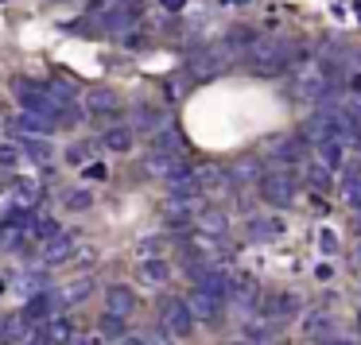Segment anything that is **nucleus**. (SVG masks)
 Listing matches in <instances>:
<instances>
[{"label":"nucleus","instance_id":"1","mask_svg":"<svg viewBox=\"0 0 361 345\" xmlns=\"http://www.w3.org/2000/svg\"><path fill=\"white\" fill-rule=\"evenodd\" d=\"M299 55H303V51H299V43H291V39H252L249 47H245L249 66L257 74H264V78H272V74L295 66Z\"/></svg>","mask_w":361,"mask_h":345},{"label":"nucleus","instance_id":"2","mask_svg":"<svg viewBox=\"0 0 361 345\" xmlns=\"http://www.w3.org/2000/svg\"><path fill=\"white\" fill-rule=\"evenodd\" d=\"M291 94H295L299 101L319 105L322 97L334 94V70H326V66H303L299 74H291Z\"/></svg>","mask_w":361,"mask_h":345},{"label":"nucleus","instance_id":"3","mask_svg":"<svg viewBox=\"0 0 361 345\" xmlns=\"http://www.w3.org/2000/svg\"><path fill=\"white\" fill-rule=\"evenodd\" d=\"M295 194H299V187H295V179H291L288 171H264L260 175V198H264V202L291 206Z\"/></svg>","mask_w":361,"mask_h":345},{"label":"nucleus","instance_id":"4","mask_svg":"<svg viewBox=\"0 0 361 345\" xmlns=\"http://www.w3.org/2000/svg\"><path fill=\"white\" fill-rule=\"evenodd\" d=\"M159 326H164L171 337H190L195 334V318H190V310H187L183 299H164V303H159Z\"/></svg>","mask_w":361,"mask_h":345},{"label":"nucleus","instance_id":"5","mask_svg":"<svg viewBox=\"0 0 361 345\" xmlns=\"http://www.w3.org/2000/svg\"><path fill=\"white\" fill-rule=\"evenodd\" d=\"M233 63V51L226 47H210V51H198L195 58H190L187 70L195 74V78H218V74H226V66Z\"/></svg>","mask_w":361,"mask_h":345},{"label":"nucleus","instance_id":"6","mask_svg":"<svg viewBox=\"0 0 361 345\" xmlns=\"http://www.w3.org/2000/svg\"><path fill=\"white\" fill-rule=\"evenodd\" d=\"M144 171H148L152 179L175 182V179H183V175H190V167L183 163V156H164V151H152L148 163H144Z\"/></svg>","mask_w":361,"mask_h":345},{"label":"nucleus","instance_id":"7","mask_svg":"<svg viewBox=\"0 0 361 345\" xmlns=\"http://www.w3.org/2000/svg\"><path fill=\"white\" fill-rule=\"evenodd\" d=\"M187 310H190V318H195V322H206V326H218V318H221V299L202 295V291H190Z\"/></svg>","mask_w":361,"mask_h":345},{"label":"nucleus","instance_id":"8","mask_svg":"<svg viewBox=\"0 0 361 345\" xmlns=\"http://www.w3.org/2000/svg\"><path fill=\"white\" fill-rule=\"evenodd\" d=\"M136 310V291L128 283H113L105 291V314H117V318H128Z\"/></svg>","mask_w":361,"mask_h":345},{"label":"nucleus","instance_id":"9","mask_svg":"<svg viewBox=\"0 0 361 345\" xmlns=\"http://www.w3.org/2000/svg\"><path fill=\"white\" fill-rule=\"evenodd\" d=\"M74 237L71 233H59V237H51L47 244H43V264L47 268H59V264H71V252H74Z\"/></svg>","mask_w":361,"mask_h":345},{"label":"nucleus","instance_id":"10","mask_svg":"<svg viewBox=\"0 0 361 345\" xmlns=\"http://www.w3.org/2000/svg\"><path fill=\"white\" fill-rule=\"evenodd\" d=\"M268 151H272L276 159H283V163H299V159L307 156L303 136H272V140H268Z\"/></svg>","mask_w":361,"mask_h":345},{"label":"nucleus","instance_id":"11","mask_svg":"<svg viewBox=\"0 0 361 345\" xmlns=\"http://www.w3.org/2000/svg\"><path fill=\"white\" fill-rule=\"evenodd\" d=\"M195 291L214 295V299H221V303H226V299H229V275L218 272V268H206V272L195 280Z\"/></svg>","mask_w":361,"mask_h":345},{"label":"nucleus","instance_id":"12","mask_svg":"<svg viewBox=\"0 0 361 345\" xmlns=\"http://www.w3.org/2000/svg\"><path fill=\"white\" fill-rule=\"evenodd\" d=\"M299 310V299L295 295H268L264 299V318H272L276 326H283V318Z\"/></svg>","mask_w":361,"mask_h":345},{"label":"nucleus","instance_id":"13","mask_svg":"<svg viewBox=\"0 0 361 345\" xmlns=\"http://www.w3.org/2000/svg\"><path fill=\"white\" fill-rule=\"evenodd\" d=\"M8 128L16 136H24V140H39V136H47V132H55V125L51 120H39V117H16V120H8Z\"/></svg>","mask_w":361,"mask_h":345},{"label":"nucleus","instance_id":"14","mask_svg":"<svg viewBox=\"0 0 361 345\" xmlns=\"http://www.w3.org/2000/svg\"><path fill=\"white\" fill-rule=\"evenodd\" d=\"M303 334L314 337V341H330V337H334V318H330L326 310H311L303 318Z\"/></svg>","mask_w":361,"mask_h":345},{"label":"nucleus","instance_id":"15","mask_svg":"<svg viewBox=\"0 0 361 345\" xmlns=\"http://www.w3.org/2000/svg\"><path fill=\"white\" fill-rule=\"evenodd\" d=\"M195 225H198V237H226V229H229V221H226V213L221 210H198V218H195Z\"/></svg>","mask_w":361,"mask_h":345},{"label":"nucleus","instance_id":"16","mask_svg":"<svg viewBox=\"0 0 361 345\" xmlns=\"http://www.w3.org/2000/svg\"><path fill=\"white\" fill-rule=\"evenodd\" d=\"M86 109H90V113H117V109H121V97L113 94L109 86H94V89L86 94Z\"/></svg>","mask_w":361,"mask_h":345},{"label":"nucleus","instance_id":"17","mask_svg":"<svg viewBox=\"0 0 361 345\" xmlns=\"http://www.w3.org/2000/svg\"><path fill=\"white\" fill-rule=\"evenodd\" d=\"M90 291H94V280H74V283H66L63 291L55 295V303H63V306H74V303H86L90 299Z\"/></svg>","mask_w":361,"mask_h":345},{"label":"nucleus","instance_id":"18","mask_svg":"<svg viewBox=\"0 0 361 345\" xmlns=\"http://www.w3.org/2000/svg\"><path fill=\"white\" fill-rule=\"evenodd\" d=\"M140 280L144 283H167L171 280V264H167L164 256H152V260H140Z\"/></svg>","mask_w":361,"mask_h":345},{"label":"nucleus","instance_id":"19","mask_svg":"<svg viewBox=\"0 0 361 345\" xmlns=\"http://www.w3.org/2000/svg\"><path fill=\"white\" fill-rule=\"evenodd\" d=\"M283 233V221L280 218H252L249 221V237L252 241H276Z\"/></svg>","mask_w":361,"mask_h":345},{"label":"nucleus","instance_id":"20","mask_svg":"<svg viewBox=\"0 0 361 345\" xmlns=\"http://www.w3.org/2000/svg\"><path fill=\"white\" fill-rule=\"evenodd\" d=\"M27 218L24 213H12V218H4L0 221V244H20L24 241V233H27Z\"/></svg>","mask_w":361,"mask_h":345},{"label":"nucleus","instance_id":"21","mask_svg":"<svg viewBox=\"0 0 361 345\" xmlns=\"http://www.w3.org/2000/svg\"><path fill=\"white\" fill-rule=\"evenodd\" d=\"M260 175H264V171H260L257 159H237V163L226 171V179L229 182H260Z\"/></svg>","mask_w":361,"mask_h":345},{"label":"nucleus","instance_id":"22","mask_svg":"<svg viewBox=\"0 0 361 345\" xmlns=\"http://www.w3.org/2000/svg\"><path fill=\"white\" fill-rule=\"evenodd\" d=\"M102 140H105V148H109V151H121V156H125V151H133L136 136H133V128L117 125V128H109V132H105Z\"/></svg>","mask_w":361,"mask_h":345},{"label":"nucleus","instance_id":"23","mask_svg":"<svg viewBox=\"0 0 361 345\" xmlns=\"http://www.w3.org/2000/svg\"><path fill=\"white\" fill-rule=\"evenodd\" d=\"M245 334H249V341H260V345H264V341H272V337L280 334V326H276L272 318H252L249 326H245Z\"/></svg>","mask_w":361,"mask_h":345},{"label":"nucleus","instance_id":"24","mask_svg":"<svg viewBox=\"0 0 361 345\" xmlns=\"http://www.w3.org/2000/svg\"><path fill=\"white\" fill-rule=\"evenodd\" d=\"M51 306H55V295H51V291H39V295H32V299H27V310H24V322L43 318Z\"/></svg>","mask_w":361,"mask_h":345},{"label":"nucleus","instance_id":"25","mask_svg":"<svg viewBox=\"0 0 361 345\" xmlns=\"http://www.w3.org/2000/svg\"><path fill=\"white\" fill-rule=\"evenodd\" d=\"M74 337V322L71 318H51L47 326V345H66Z\"/></svg>","mask_w":361,"mask_h":345},{"label":"nucleus","instance_id":"26","mask_svg":"<svg viewBox=\"0 0 361 345\" xmlns=\"http://www.w3.org/2000/svg\"><path fill=\"white\" fill-rule=\"evenodd\" d=\"M179 148H183V140H179L175 128H159L156 132V151H164V156H179Z\"/></svg>","mask_w":361,"mask_h":345},{"label":"nucleus","instance_id":"27","mask_svg":"<svg viewBox=\"0 0 361 345\" xmlns=\"http://www.w3.org/2000/svg\"><path fill=\"white\" fill-rule=\"evenodd\" d=\"M24 334H27L24 318H0V337L4 341H24Z\"/></svg>","mask_w":361,"mask_h":345},{"label":"nucleus","instance_id":"28","mask_svg":"<svg viewBox=\"0 0 361 345\" xmlns=\"http://www.w3.org/2000/svg\"><path fill=\"white\" fill-rule=\"evenodd\" d=\"M63 206H66V210H90V206H94V194H90V190H66V194H63Z\"/></svg>","mask_w":361,"mask_h":345},{"label":"nucleus","instance_id":"29","mask_svg":"<svg viewBox=\"0 0 361 345\" xmlns=\"http://www.w3.org/2000/svg\"><path fill=\"white\" fill-rule=\"evenodd\" d=\"M319 159H322L319 167H326V171H330V167H342L345 163V159H342V144H319Z\"/></svg>","mask_w":361,"mask_h":345},{"label":"nucleus","instance_id":"30","mask_svg":"<svg viewBox=\"0 0 361 345\" xmlns=\"http://www.w3.org/2000/svg\"><path fill=\"white\" fill-rule=\"evenodd\" d=\"M97 334H102V337H125V318H117V314H102Z\"/></svg>","mask_w":361,"mask_h":345},{"label":"nucleus","instance_id":"31","mask_svg":"<svg viewBox=\"0 0 361 345\" xmlns=\"http://www.w3.org/2000/svg\"><path fill=\"white\" fill-rule=\"evenodd\" d=\"M307 182H311V187L314 190H326L330 187V171H326V167H319V163H307Z\"/></svg>","mask_w":361,"mask_h":345},{"label":"nucleus","instance_id":"32","mask_svg":"<svg viewBox=\"0 0 361 345\" xmlns=\"http://www.w3.org/2000/svg\"><path fill=\"white\" fill-rule=\"evenodd\" d=\"M32 233L39 237L43 244L51 241V237H59V221L55 218H35V225H32Z\"/></svg>","mask_w":361,"mask_h":345},{"label":"nucleus","instance_id":"33","mask_svg":"<svg viewBox=\"0 0 361 345\" xmlns=\"http://www.w3.org/2000/svg\"><path fill=\"white\" fill-rule=\"evenodd\" d=\"M97 260V249L94 244H74V252H71V264H78V268H90Z\"/></svg>","mask_w":361,"mask_h":345},{"label":"nucleus","instance_id":"34","mask_svg":"<svg viewBox=\"0 0 361 345\" xmlns=\"http://www.w3.org/2000/svg\"><path fill=\"white\" fill-rule=\"evenodd\" d=\"M133 125H140V128H164V117H159L156 109H136Z\"/></svg>","mask_w":361,"mask_h":345},{"label":"nucleus","instance_id":"35","mask_svg":"<svg viewBox=\"0 0 361 345\" xmlns=\"http://www.w3.org/2000/svg\"><path fill=\"white\" fill-rule=\"evenodd\" d=\"M12 190H16L24 202H35V198H39V187H35L32 179H12Z\"/></svg>","mask_w":361,"mask_h":345},{"label":"nucleus","instance_id":"36","mask_svg":"<svg viewBox=\"0 0 361 345\" xmlns=\"http://www.w3.org/2000/svg\"><path fill=\"white\" fill-rule=\"evenodd\" d=\"M27 151H32V156L39 159V163H47V159L55 156V148H51L47 140H27Z\"/></svg>","mask_w":361,"mask_h":345},{"label":"nucleus","instance_id":"37","mask_svg":"<svg viewBox=\"0 0 361 345\" xmlns=\"http://www.w3.org/2000/svg\"><path fill=\"white\" fill-rule=\"evenodd\" d=\"M342 175H345V182H361V159H345Z\"/></svg>","mask_w":361,"mask_h":345},{"label":"nucleus","instance_id":"38","mask_svg":"<svg viewBox=\"0 0 361 345\" xmlns=\"http://www.w3.org/2000/svg\"><path fill=\"white\" fill-rule=\"evenodd\" d=\"M86 156H90L86 144H71V148H66V163H86Z\"/></svg>","mask_w":361,"mask_h":345},{"label":"nucleus","instance_id":"39","mask_svg":"<svg viewBox=\"0 0 361 345\" xmlns=\"http://www.w3.org/2000/svg\"><path fill=\"white\" fill-rule=\"evenodd\" d=\"M345 202H350L353 210H361V182H345Z\"/></svg>","mask_w":361,"mask_h":345},{"label":"nucleus","instance_id":"40","mask_svg":"<svg viewBox=\"0 0 361 345\" xmlns=\"http://www.w3.org/2000/svg\"><path fill=\"white\" fill-rule=\"evenodd\" d=\"M20 345H47V334H43V326L32 330V334H24V341H20Z\"/></svg>","mask_w":361,"mask_h":345},{"label":"nucleus","instance_id":"41","mask_svg":"<svg viewBox=\"0 0 361 345\" xmlns=\"http://www.w3.org/2000/svg\"><path fill=\"white\" fill-rule=\"evenodd\" d=\"M66 345H97V334H82V330H74V337Z\"/></svg>","mask_w":361,"mask_h":345},{"label":"nucleus","instance_id":"42","mask_svg":"<svg viewBox=\"0 0 361 345\" xmlns=\"http://www.w3.org/2000/svg\"><path fill=\"white\" fill-rule=\"evenodd\" d=\"M105 175H109L105 163H86V179H105Z\"/></svg>","mask_w":361,"mask_h":345},{"label":"nucleus","instance_id":"43","mask_svg":"<svg viewBox=\"0 0 361 345\" xmlns=\"http://www.w3.org/2000/svg\"><path fill=\"white\" fill-rule=\"evenodd\" d=\"M319 244H322V252H334V249H338V241H334V233H330V229H322Z\"/></svg>","mask_w":361,"mask_h":345},{"label":"nucleus","instance_id":"44","mask_svg":"<svg viewBox=\"0 0 361 345\" xmlns=\"http://www.w3.org/2000/svg\"><path fill=\"white\" fill-rule=\"evenodd\" d=\"M0 163H16V148H8V144H4V148H0Z\"/></svg>","mask_w":361,"mask_h":345},{"label":"nucleus","instance_id":"45","mask_svg":"<svg viewBox=\"0 0 361 345\" xmlns=\"http://www.w3.org/2000/svg\"><path fill=\"white\" fill-rule=\"evenodd\" d=\"M159 4H164L167 12H183V8H187V0H159Z\"/></svg>","mask_w":361,"mask_h":345},{"label":"nucleus","instance_id":"46","mask_svg":"<svg viewBox=\"0 0 361 345\" xmlns=\"http://www.w3.org/2000/svg\"><path fill=\"white\" fill-rule=\"evenodd\" d=\"M121 345H148V341H144V337H125Z\"/></svg>","mask_w":361,"mask_h":345},{"label":"nucleus","instance_id":"47","mask_svg":"<svg viewBox=\"0 0 361 345\" xmlns=\"http://www.w3.org/2000/svg\"><path fill=\"white\" fill-rule=\"evenodd\" d=\"M326 345H353V341H345V337H338V341H334V337H330Z\"/></svg>","mask_w":361,"mask_h":345},{"label":"nucleus","instance_id":"48","mask_svg":"<svg viewBox=\"0 0 361 345\" xmlns=\"http://www.w3.org/2000/svg\"><path fill=\"white\" fill-rule=\"evenodd\" d=\"M357 229H361V218H357Z\"/></svg>","mask_w":361,"mask_h":345}]
</instances>
